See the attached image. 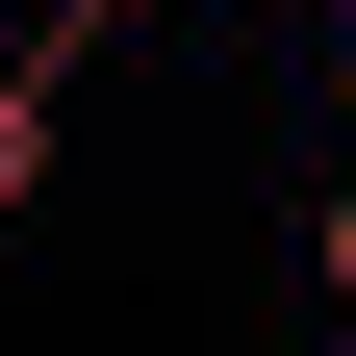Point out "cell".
<instances>
[{"label":"cell","instance_id":"cell-2","mask_svg":"<svg viewBox=\"0 0 356 356\" xmlns=\"http://www.w3.org/2000/svg\"><path fill=\"white\" fill-rule=\"evenodd\" d=\"M331 331H356V178H331Z\"/></svg>","mask_w":356,"mask_h":356},{"label":"cell","instance_id":"cell-4","mask_svg":"<svg viewBox=\"0 0 356 356\" xmlns=\"http://www.w3.org/2000/svg\"><path fill=\"white\" fill-rule=\"evenodd\" d=\"M331 102H356V26H331Z\"/></svg>","mask_w":356,"mask_h":356},{"label":"cell","instance_id":"cell-1","mask_svg":"<svg viewBox=\"0 0 356 356\" xmlns=\"http://www.w3.org/2000/svg\"><path fill=\"white\" fill-rule=\"evenodd\" d=\"M0 204H51V51H0Z\"/></svg>","mask_w":356,"mask_h":356},{"label":"cell","instance_id":"cell-3","mask_svg":"<svg viewBox=\"0 0 356 356\" xmlns=\"http://www.w3.org/2000/svg\"><path fill=\"white\" fill-rule=\"evenodd\" d=\"M76 26H153V0H76Z\"/></svg>","mask_w":356,"mask_h":356},{"label":"cell","instance_id":"cell-5","mask_svg":"<svg viewBox=\"0 0 356 356\" xmlns=\"http://www.w3.org/2000/svg\"><path fill=\"white\" fill-rule=\"evenodd\" d=\"M331 26H356V0H331Z\"/></svg>","mask_w":356,"mask_h":356}]
</instances>
